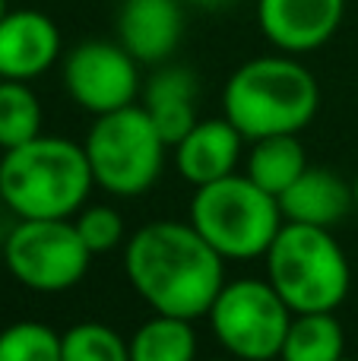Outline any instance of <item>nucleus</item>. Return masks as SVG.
Segmentation results:
<instances>
[{"label":"nucleus","mask_w":358,"mask_h":361,"mask_svg":"<svg viewBox=\"0 0 358 361\" xmlns=\"http://www.w3.org/2000/svg\"><path fill=\"white\" fill-rule=\"evenodd\" d=\"M197 82L194 70L181 63H159V70L143 82V108L149 111L156 130L175 149L197 124Z\"/></svg>","instance_id":"14"},{"label":"nucleus","mask_w":358,"mask_h":361,"mask_svg":"<svg viewBox=\"0 0 358 361\" xmlns=\"http://www.w3.org/2000/svg\"><path fill=\"white\" fill-rule=\"evenodd\" d=\"M336 361H352V358H346V355H342V358H336Z\"/></svg>","instance_id":"28"},{"label":"nucleus","mask_w":358,"mask_h":361,"mask_svg":"<svg viewBox=\"0 0 358 361\" xmlns=\"http://www.w3.org/2000/svg\"><path fill=\"white\" fill-rule=\"evenodd\" d=\"M283 222L279 200L238 171L197 187L190 200V225L226 260L264 257Z\"/></svg>","instance_id":"5"},{"label":"nucleus","mask_w":358,"mask_h":361,"mask_svg":"<svg viewBox=\"0 0 358 361\" xmlns=\"http://www.w3.org/2000/svg\"><path fill=\"white\" fill-rule=\"evenodd\" d=\"M209 326L219 345L238 361L279 358L292 324V307L270 279H232L209 307Z\"/></svg>","instance_id":"7"},{"label":"nucleus","mask_w":358,"mask_h":361,"mask_svg":"<svg viewBox=\"0 0 358 361\" xmlns=\"http://www.w3.org/2000/svg\"><path fill=\"white\" fill-rule=\"evenodd\" d=\"M346 0H257V23L283 54H308L336 35Z\"/></svg>","instance_id":"10"},{"label":"nucleus","mask_w":358,"mask_h":361,"mask_svg":"<svg viewBox=\"0 0 358 361\" xmlns=\"http://www.w3.org/2000/svg\"><path fill=\"white\" fill-rule=\"evenodd\" d=\"M264 257L266 279L292 314L336 311L346 301L352 269L330 228L283 222Z\"/></svg>","instance_id":"4"},{"label":"nucleus","mask_w":358,"mask_h":361,"mask_svg":"<svg viewBox=\"0 0 358 361\" xmlns=\"http://www.w3.org/2000/svg\"><path fill=\"white\" fill-rule=\"evenodd\" d=\"M346 355V333L333 311L295 314L285 333L283 361H336Z\"/></svg>","instance_id":"17"},{"label":"nucleus","mask_w":358,"mask_h":361,"mask_svg":"<svg viewBox=\"0 0 358 361\" xmlns=\"http://www.w3.org/2000/svg\"><path fill=\"white\" fill-rule=\"evenodd\" d=\"M61 361H130V343L111 326L86 320L61 333Z\"/></svg>","instance_id":"20"},{"label":"nucleus","mask_w":358,"mask_h":361,"mask_svg":"<svg viewBox=\"0 0 358 361\" xmlns=\"http://www.w3.org/2000/svg\"><path fill=\"white\" fill-rule=\"evenodd\" d=\"M42 133V105L23 80H0V149H16Z\"/></svg>","instance_id":"19"},{"label":"nucleus","mask_w":358,"mask_h":361,"mask_svg":"<svg viewBox=\"0 0 358 361\" xmlns=\"http://www.w3.org/2000/svg\"><path fill=\"white\" fill-rule=\"evenodd\" d=\"M184 35L181 0H121L118 42L140 63H165Z\"/></svg>","instance_id":"12"},{"label":"nucleus","mask_w":358,"mask_h":361,"mask_svg":"<svg viewBox=\"0 0 358 361\" xmlns=\"http://www.w3.org/2000/svg\"><path fill=\"white\" fill-rule=\"evenodd\" d=\"M352 206H355L352 184H346L333 171L311 169V165L279 197V209H283L285 222L317 225V228H333L336 222H342L349 216Z\"/></svg>","instance_id":"15"},{"label":"nucleus","mask_w":358,"mask_h":361,"mask_svg":"<svg viewBox=\"0 0 358 361\" xmlns=\"http://www.w3.org/2000/svg\"><path fill=\"white\" fill-rule=\"evenodd\" d=\"M0 361H61V333L38 320H19L0 330Z\"/></svg>","instance_id":"21"},{"label":"nucleus","mask_w":358,"mask_h":361,"mask_svg":"<svg viewBox=\"0 0 358 361\" xmlns=\"http://www.w3.org/2000/svg\"><path fill=\"white\" fill-rule=\"evenodd\" d=\"M352 193H355V206H358V178H355V184H352Z\"/></svg>","instance_id":"26"},{"label":"nucleus","mask_w":358,"mask_h":361,"mask_svg":"<svg viewBox=\"0 0 358 361\" xmlns=\"http://www.w3.org/2000/svg\"><path fill=\"white\" fill-rule=\"evenodd\" d=\"M92 178L114 197H140L162 175L168 143L143 105H124L99 114L82 143Z\"/></svg>","instance_id":"6"},{"label":"nucleus","mask_w":358,"mask_h":361,"mask_svg":"<svg viewBox=\"0 0 358 361\" xmlns=\"http://www.w3.org/2000/svg\"><path fill=\"white\" fill-rule=\"evenodd\" d=\"M308 169V152H304L298 133H279V137L254 140L245 162V175L257 187H264L273 197H283L295 178Z\"/></svg>","instance_id":"16"},{"label":"nucleus","mask_w":358,"mask_h":361,"mask_svg":"<svg viewBox=\"0 0 358 361\" xmlns=\"http://www.w3.org/2000/svg\"><path fill=\"white\" fill-rule=\"evenodd\" d=\"M194 6H203V10H226V6H232L235 0H190Z\"/></svg>","instance_id":"23"},{"label":"nucleus","mask_w":358,"mask_h":361,"mask_svg":"<svg viewBox=\"0 0 358 361\" xmlns=\"http://www.w3.org/2000/svg\"><path fill=\"white\" fill-rule=\"evenodd\" d=\"M209 361H238V358H209Z\"/></svg>","instance_id":"27"},{"label":"nucleus","mask_w":358,"mask_h":361,"mask_svg":"<svg viewBox=\"0 0 358 361\" xmlns=\"http://www.w3.org/2000/svg\"><path fill=\"white\" fill-rule=\"evenodd\" d=\"M226 257L190 222H149L133 231L124 269L133 292L156 314L197 320L226 286Z\"/></svg>","instance_id":"1"},{"label":"nucleus","mask_w":358,"mask_h":361,"mask_svg":"<svg viewBox=\"0 0 358 361\" xmlns=\"http://www.w3.org/2000/svg\"><path fill=\"white\" fill-rule=\"evenodd\" d=\"M4 241H6V231H4V225H0V254H4Z\"/></svg>","instance_id":"24"},{"label":"nucleus","mask_w":358,"mask_h":361,"mask_svg":"<svg viewBox=\"0 0 358 361\" xmlns=\"http://www.w3.org/2000/svg\"><path fill=\"white\" fill-rule=\"evenodd\" d=\"M76 231L86 241V247L95 254H108L124 241V219L114 206H86L76 212Z\"/></svg>","instance_id":"22"},{"label":"nucleus","mask_w":358,"mask_h":361,"mask_svg":"<svg viewBox=\"0 0 358 361\" xmlns=\"http://www.w3.org/2000/svg\"><path fill=\"white\" fill-rule=\"evenodd\" d=\"M130 361H197L194 320L156 314L130 339Z\"/></svg>","instance_id":"18"},{"label":"nucleus","mask_w":358,"mask_h":361,"mask_svg":"<svg viewBox=\"0 0 358 361\" xmlns=\"http://www.w3.org/2000/svg\"><path fill=\"white\" fill-rule=\"evenodd\" d=\"M92 184L86 149L67 137L38 133L0 159V200L19 219L76 216Z\"/></svg>","instance_id":"3"},{"label":"nucleus","mask_w":358,"mask_h":361,"mask_svg":"<svg viewBox=\"0 0 358 361\" xmlns=\"http://www.w3.org/2000/svg\"><path fill=\"white\" fill-rule=\"evenodd\" d=\"M63 89L95 118L133 105L143 92L140 61L121 42L89 38L63 57Z\"/></svg>","instance_id":"9"},{"label":"nucleus","mask_w":358,"mask_h":361,"mask_svg":"<svg viewBox=\"0 0 358 361\" xmlns=\"http://www.w3.org/2000/svg\"><path fill=\"white\" fill-rule=\"evenodd\" d=\"M61 57V29L42 10H6L0 19V80H35Z\"/></svg>","instance_id":"11"},{"label":"nucleus","mask_w":358,"mask_h":361,"mask_svg":"<svg viewBox=\"0 0 358 361\" xmlns=\"http://www.w3.org/2000/svg\"><path fill=\"white\" fill-rule=\"evenodd\" d=\"M321 105L317 80L292 54L245 61L222 89V114L245 140L298 133L314 121Z\"/></svg>","instance_id":"2"},{"label":"nucleus","mask_w":358,"mask_h":361,"mask_svg":"<svg viewBox=\"0 0 358 361\" xmlns=\"http://www.w3.org/2000/svg\"><path fill=\"white\" fill-rule=\"evenodd\" d=\"M6 16V0H0V19Z\"/></svg>","instance_id":"25"},{"label":"nucleus","mask_w":358,"mask_h":361,"mask_svg":"<svg viewBox=\"0 0 358 361\" xmlns=\"http://www.w3.org/2000/svg\"><path fill=\"white\" fill-rule=\"evenodd\" d=\"M92 250L70 219H19L6 231L4 263L32 292H67L89 273Z\"/></svg>","instance_id":"8"},{"label":"nucleus","mask_w":358,"mask_h":361,"mask_svg":"<svg viewBox=\"0 0 358 361\" xmlns=\"http://www.w3.org/2000/svg\"><path fill=\"white\" fill-rule=\"evenodd\" d=\"M241 143H245V137L226 114L197 121L187 130V137L175 146L178 171L194 187L235 175V165L241 159Z\"/></svg>","instance_id":"13"}]
</instances>
